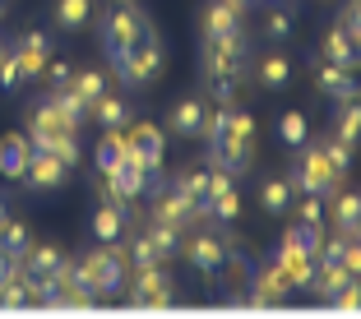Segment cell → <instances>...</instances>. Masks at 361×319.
<instances>
[{
	"label": "cell",
	"instance_id": "6da1fadb",
	"mask_svg": "<svg viewBox=\"0 0 361 319\" xmlns=\"http://www.w3.org/2000/svg\"><path fill=\"white\" fill-rule=\"evenodd\" d=\"M209 149L223 171L245 176L250 171V153H255V120H250V111H232L227 106V125L218 130V139H213Z\"/></svg>",
	"mask_w": 361,
	"mask_h": 319
},
{
	"label": "cell",
	"instance_id": "7a4b0ae2",
	"mask_svg": "<svg viewBox=\"0 0 361 319\" xmlns=\"http://www.w3.org/2000/svg\"><path fill=\"white\" fill-rule=\"evenodd\" d=\"M79 277H84V287L93 292L97 301L121 296V282H126V250H116V241L88 250V255L79 259Z\"/></svg>",
	"mask_w": 361,
	"mask_h": 319
},
{
	"label": "cell",
	"instance_id": "3957f363",
	"mask_svg": "<svg viewBox=\"0 0 361 319\" xmlns=\"http://www.w3.org/2000/svg\"><path fill=\"white\" fill-rule=\"evenodd\" d=\"M301 158H297V167H292V176H287V185H292V194H338V176H334V167H329V158H324V149L319 144H301Z\"/></svg>",
	"mask_w": 361,
	"mask_h": 319
},
{
	"label": "cell",
	"instance_id": "277c9868",
	"mask_svg": "<svg viewBox=\"0 0 361 319\" xmlns=\"http://www.w3.org/2000/svg\"><path fill=\"white\" fill-rule=\"evenodd\" d=\"M149 32V19L139 10H130V5H121V10H111L102 19V46H106V61H111V70L121 65V56L130 51V46L139 42Z\"/></svg>",
	"mask_w": 361,
	"mask_h": 319
},
{
	"label": "cell",
	"instance_id": "5b68a950",
	"mask_svg": "<svg viewBox=\"0 0 361 319\" xmlns=\"http://www.w3.org/2000/svg\"><path fill=\"white\" fill-rule=\"evenodd\" d=\"M116 75H121V84H130V88H144V84H153V79L162 75V42L153 37V28L121 56Z\"/></svg>",
	"mask_w": 361,
	"mask_h": 319
},
{
	"label": "cell",
	"instance_id": "8992f818",
	"mask_svg": "<svg viewBox=\"0 0 361 319\" xmlns=\"http://www.w3.org/2000/svg\"><path fill=\"white\" fill-rule=\"evenodd\" d=\"M130 306H139V310H162V306H171V277L162 273L158 264H149V268H135V277H130Z\"/></svg>",
	"mask_w": 361,
	"mask_h": 319
},
{
	"label": "cell",
	"instance_id": "52a82bcc",
	"mask_svg": "<svg viewBox=\"0 0 361 319\" xmlns=\"http://www.w3.org/2000/svg\"><path fill=\"white\" fill-rule=\"evenodd\" d=\"M162 153H167L162 130L158 125H135L126 135V158H121V162H135L139 171H158L162 167Z\"/></svg>",
	"mask_w": 361,
	"mask_h": 319
},
{
	"label": "cell",
	"instance_id": "ba28073f",
	"mask_svg": "<svg viewBox=\"0 0 361 319\" xmlns=\"http://www.w3.org/2000/svg\"><path fill=\"white\" fill-rule=\"evenodd\" d=\"M287 292H292L287 273L274 264V259H269V264L255 273V287H250V296H245V301H250V310H269V306H283Z\"/></svg>",
	"mask_w": 361,
	"mask_h": 319
},
{
	"label": "cell",
	"instance_id": "9c48e42d",
	"mask_svg": "<svg viewBox=\"0 0 361 319\" xmlns=\"http://www.w3.org/2000/svg\"><path fill=\"white\" fill-rule=\"evenodd\" d=\"M180 255L190 259V264L200 268V273H209V277H213V273H223V264H227V245L218 241L213 232H200L195 241L180 245Z\"/></svg>",
	"mask_w": 361,
	"mask_h": 319
},
{
	"label": "cell",
	"instance_id": "30bf717a",
	"mask_svg": "<svg viewBox=\"0 0 361 319\" xmlns=\"http://www.w3.org/2000/svg\"><path fill=\"white\" fill-rule=\"evenodd\" d=\"M153 223H167V227H195V204L176 190H158L153 194Z\"/></svg>",
	"mask_w": 361,
	"mask_h": 319
},
{
	"label": "cell",
	"instance_id": "8fae6325",
	"mask_svg": "<svg viewBox=\"0 0 361 319\" xmlns=\"http://www.w3.org/2000/svg\"><path fill=\"white\" fill-rule=\"evenodd\" d=\"M23 181H28L32 190H56V185L70 181V167H65L61 158H51V153H32V158H28V171H23Z\"/></svg>",
	"mask_w": 361,
	"mask_h": 319
},
{
	"label": "cell",
	"instance_id": "7c38bea8",
	"mask_svg": "<svg viewBox=\"0 0 361 319\" xmlns=\"http://www.w3.org/2000/svg\"><path fill=\"white\" fill-rule=\"evenodd\" d=\"M14 56H19L23 79H42V75H47V56H51V42H47V32H23L19 46H14Z\"/></svg>",
	"mask_w": 361,
	"mask_h": 319
},
{
	"label": "cell",
	"instance_id": "4fadbf2b",
	"mask_svg": "<svg viewBox=\"0 0 361 319\" xmlns=\"http://www.w3.org/2000/svg\"><path fill=\"white\" fill-rule=\"evenodd\" d=\"M144 181H149V171H139L135 162H121L116 171H106V199L111 204L139 199V194H144Z\"/></svg>",
	"mask_w": 361,
	"mask_h": 319
},
{
	"label": "cell",
	"instance_id": "5bb4252c",
	"mask_svg": "<svg viewBox=\"0 0 361 319\" xmlns=\"http://www.w3.org/2000/svg\"><path fill=\"white\" fill-rule=\"evenodd\" d=\"M28 158H32L28 135H5V139H0V176H10V181H23V171H28Z\"/></svg>",
	"mask_w": 361,
	"mask_h": 319
},
{
	"label": "cell",
	"instance_id": "9a60e30c",
	"mask_svg": "<svg viewBox=\"0 0 361 319\" xmlns=\"http://www.w3.org/2000/svg\"><path fill=\"white\" fill-rule=\"evenodd\" d=\"M274 264L287 273L292 287H310V277H315V259L301 255V250H292V245H283V241H278V250H274Z\"/></svg>",
	"mask_w": 361,
	"mask_h": 319
},
{
	"label": "cell",
	"instance_id": "2e32d148",
	"mask_svg": "<svg viewBox=\"0 0 361 319\" xmlns=\"http://www.w3.org/2000/svg\"><path fill=\"white\" fill-rule=\"evenodd\" d=\"M319 88H324L334 102H352V97H361V84L352 79V70L329 65V61H324V70H319Z\"/></svg>",
	"mask_w": 361,
	"mask_h": 319
},
{
	"label": "cell",
	"instance_id": "e0dca14e",
	"mask_svg": "<svg viewBox=\"0 0 361 319\" xmlns=\"http://www.w3.org/2000/svg\"><path fill=\"white\" fill-rule=\"evenodd\" d=\"M227 32H241V10H232L227 0H213L204 10V37H227Z\"/></svg>",
	"mask_w": 361,
	"mask_h": 319
},
{
	"label": "cell",
	"instance_id": "ac0fdd59",
	"mask_svg": "<svg viewBox=\"0 0 361 319\" xmlns=\"http://www.w3.org/2000/svg\"><path fill=\"white\" fill-rule=\"evenodd\" d=\"M171 130H176L180 139H195L204 130V102L200 97H180L176 106H171Z\"/></svg>",
	"mask_w": 361,
	"mask_h": 319
},
{
	"label": "cell",
	"instance_id": "d6986e66",
	"mask_svg": "<svg viewBox=\"0 0 361 319\" xmlns=\"http://www.w3.org/2000/svg\"><path fill=\"white\" fill-rule=\"evenodd\" d=\"M348 277H352V273H348L343 264H319V268H315V277H310V292H315V296L329 306V301L338 296L343 287H348Z\"/></svg>",
	"mask_w": 361,
	"mask_h": 319
},
{
	"label": "cell",
	"instance_id": "ffe728a7",
	"mask_svg": "<svg viewBox=\"0 0 361 319\" xmlns=\"http://www.w3.org/2000/svg\"><path fill=\"white\" fill-rule=\"evenodd\" d=\"M121 227H126V208L106 199L102 208L93 213V236H97L102 245H111V241H121Z\"/></svg>",
	"mask_w": 361,
	"mask_h": 319
},
{
	"label": "cell",
	"instance_id": "44dd1931",
	"mask_svg": "<svg viewBox=\"0 0 361 319\" xmlns=\"http://www.w3.org/2000/svg\"><path fill=\"white\" fill-rule=\"evenodd\" d=\"M47 102H51L56 111L65 116V125H70V130H79V125H84L88 106H84V102L75 97V88H47Z\"/></svg>",
	"mask_w": 361,
	"mask_h": 319
},
{
	"label": "cell",
	"instance_id": "7402d4cb",
	"mask_svg": "<svg viewBox=\"0 0 361 319\" xmlns=\"http://www.w3.org/2000/svg\"><path fill=\"white\" fill-rule=\"evenodd\" d=\"M324 61L343 65V70H357V51H352V37L343 32V23H334L329 37H324Z\"/></svg>",
	"mask_w": 361,
	"mask_h": 319
},
{
	"label": "cell",
	"instance_id": "603a6c76",
	"mask_svg": "<svg viewBox=\"0 0 361 319\" xmlns=\"http://www.w3.org/2000/svg\"><path fill=\"white\" fill-rule=\"evenodd\" d=\"M319 241H324L319 223H301V218L287 227V236H283V245H292V250H301V255H310V259L319 255Z\"/></svg>",
	"mask_w": 361,
	"mask_h": 319
},
{
	"label": "cell",
	"instance_id": "cb8c5ba5",
	"mask_svg": "<svg viewBox=\"0 0 361 319\" xmlns=\"http://www.w3.org/2000/svg\"><path fill=\"white\" fill-rule=\"evenodd\" d=\"M334 135H338L343 144H357L361 139V97L338 102V111H334Z\"/></svg>",
	"mask_w": 361,
	"mask_h": 319
},
{
	"label": "cell",
	"instance_id": "d4e9b609",
	"mask_svg": "<svg viewBox=\"0 0 361 319\" xmlns=\"http://www.w3.org/2000/svg\"><path fill=\"white\" fill-rule=\"evenodd\" d=\"M88 111L97 116V125H102V130H121V125H130V106L121 102V97H111V93H102L93 106H88Z\"/></svg>",
	"mask_w": 361,
	"mask_h": 319
},
{
	"label": "cell",
	"instance_id": "484cf974",
	"mask_svg": "<svg viewBox=\"0 0 361 319\" xmlns=\"http://www.w3.org/2000/svg\"><path fill=\"white\" fill-rule=\"evenodd\" d=\"M93 14V0H56V28L61 32H79Z\"/></svg>",
	"mask_w": 361,
	"mask_h": 319
},
{
	"label": "cell",
	"instance_id": "4316f807",
	"mask_svg": "<svg viewBox=\"0 0 361 319\" xmlns=\"http://www.w3.org/2000/svg\"><path fill=\"white\" fill-rule=\"evenodd\" d=\"M0 255L23 264V255H28V227L23 223H10V218H5V227H0Z\"/></svg>",
	"mask_w": 361,
	"mask_h": 319
},
{
	"label": "cell",
	"instance_id": "83f0119b",
	"mask_svg": "<svg viewBox=\"0 0 361 319\" xmlns=\"http://www.w3.org/2000/svg\"><path fill=\"white\" fill-rule=\"evenodd\" d=\"M93 158H97V171H102V176H106V171H116L121 158H126V135H121V130H106Z\"/></svg>",
	"mask_w": 361,
	"mask_h": 319
},
{
	"label": "cell",
	"instance_id": "f1b7e54d",
	"mask_svg": "<svg viewBox=\"0 0 361 319\" xmlns=\"http://www.w3.org/2000/svg\"><path fill=\"white\" fill-rule=\"evenodd\" d=\"M61 250H51V245H28V255H23V268H28L32 277H51L56 268H61Z\"/></svg>",
	"mask_w": 361,
	"mask_h": 319
},
{
	"label": "cell",
	"instance_id": "f546056e",
	"mask_svg": "<svg viewBox=\"0 0 361 319\" xmlns=\"http://www.w3.org/2000/svg\"><path fill=\"white\" fill-rule=\"evenodd\" d=\"M255 75H259V84H264V88H274V93H278V88L292 84V61H287V56H264Z\"/></svg>",
	"mask_w": 361,
	"mask_h": 319
},
{
	"label": "cell",
	"instance_id": "4dcf8cb0",
	"mask_svg": "<svg viewBox=\"0 0 361 319\" xmlns=\"http://www.w3.org/2000/svg\"><path fill=\"white\" fill-rule=\"evenodd\" d=\"M334 223H338L343 236H352L361 227V194H338L334 199Z\"/></svg>",
	"mask_w": 361,
	"mask_h": 319
},
{
	"label": "cell",
	"instance_id": "1f68e13d",
	"mask_svg": "<svg viewBox=\"0 0 361 319\" xmlns=\"http://www.w3.org/2000/svg\"><path fill=\"white\" fill-rule=\"evenodd\" d=\"M149 241H153V250H158V259H171V255H180L185 232H180V227H167V223H153Z\"/></svg>",
	"mask_w": 361,
	"mask_h": 319
},
{
	"label": "cell",
	"instance_id": "d6a6232c",
	"mask_svg": "<svg viewBox=\"0 0 361 319\" xmlns=\"http://www.w3.org/2000/svg\"><path fill=\"white\" fill-rule=\"evenodd\" d=\"M236 70H241V56L204 46V79H236Z\"/></svg>",
	"mask_w": 361,
	"mask_h": 319
},
{
	"label": "cell",
	"instance_id": "836d02e7",
	"mask_svg": "<svg viewBox=\"0 0 361 319\" xmlns=\"http://www.w3.org/2000/svg\"><path fill=\"white\" fill-rule=\"evenodd\" d=\"M70 88H75V97H79L84 106H93L97 97L106 93V75H97V70H84V75L70 79Z\"/></svg>",
	"mask_w": 361,
	"mask_h": 319
},
{
	"label": "cell",
	"instance_id": "e575fe53",
	"mask_svg": "<svg viewBox=\"0 0 361 319\" xmlns=\"http://www.w3.org/2000/svg\"><path fill=\"white\" fill-rule=\"evenodd\" d=\"M171 190L185 194L190 204H204V194H209V171H180L176 181H171Z\"/></svg>",
	"mask_w": 361,
	"mask_h": 319
},
{
	"label": "cell",
	"instance_id": "d590c367",
	"mask_svg": "<svg viewBox=\"0 0 361 319\" xmlns=\"http://www.w3.org/2000/svg\"><path fill=\"white\" fill-rule=\"evenodd\" d=\"M319 149H324V158H329L334 176H338V181H348V171H352V144H343V139L334 135V139H324Z\"/></svg>",
	"mask_w": 361,
	"mask_h": 319
},
{
	"label": "cell",
	"instance_id": "8d00e7d4",
	"mask_svg": "<svg viewBox=\"0 0 361 319\" xmlns=\"http://www.w3.org/2000/svg\"><path fill=\"white\" fill-rule=\"evenodd\" d=\"M259 199H264V213H287L292 208V185L287 181H264L259 185Z\"/></svg>",
	"mask_w": 361,
	"mask_h": 319
},
{
	"label": "cell",
	"instance_id": "74e56055",
	"mask_svg": "<svg viewBox=\"0 0 361 319\" xmlns=\"http://www.w3.org/2000/svg\"><path fill=\"white\" fill-rule=\"evenodd\" d=\"M278 139H283L287 149H301V144H306V116H301V111H283V120H278Z\"/></svg>",
	"mask_w": 361,
	"mask_h": 319
},
{
	"label": "cell",
	"instance_id": "f35d334b",
	"mask_svg": "<svg viewBox=\"0 0 361 319\" xmlns=\"http://www.w3.org/2000/svg\"><path fill=\"white\" fill-rule=\"evenodd\" d=\"M292 32H297L292 14L287 10H269V19H264V37L269 42H292Z\"/></svg>",
	"mask_w": 361,
	"mask_h": 319
},
{
	"label": "cell",
	"instance_id": "ab89813d",
	"mask_svg": "<svg viewBox=\"0 0 361 319\" xmlns=\"http://www.w3.org/2000/svg\"><path fill=\"white\" fill-rule=\"evenodd\" d=\"M19 84H23L19 56H14V51H0V88H19Z\"/></svg>",
	"mask_w": 361,
	"mask_h": 319
},
{
	"label": "cell",
	"instance_id": "60d3db41",
	"mask_svg": "<svg viewBox=\"0 0 361 319\" xmlns=\"http://www.w3.org/2000/svg\"><path fill=\"white\" fill-rule=\"evenodd\" d=\"M292 199H297L301 223H319L324 218V194H292Z\"/></svg>",
	"mask_w": 361,
	"mask_h": 319
},
{
	"label": "cell",
	"instance_id": "b9f144b4",
	"mask_svg": "<svg viewBox=\"0 0 361 319\" xmlns=\"http://www.w3.org/2000/svg\"><path fill=\"white\" fill-rule=\"evenodd\" d=\"M130 264H135V268H149V264H162V259H158V250H153V241H149V236H144V241H135V245H130Z\"/></svg>",
	"mask_w": 361,
	"mask_h": 319
},
{
	"label": "cell",
	"instance_id": "7bdbcfd3",
	"mask_svg": "<svg viewBox=\"0 0 361 319\" xmlns=\"http://www.w3.org/2000/svg\"><path fill=\"white\" fill-rule=\"evenodd\" d=\"M334 310H361V277H348V287L329 301Z\"/></svg>",
	"mask_w": 361,
	"mask_h": 319
},
{
	"label": "cell",
	"instance_id": "ee69618b",
	"mask_svg": "<svg viewBox=\"0 0 361 319\" xmlns=\"http://www.w3.org/2000/svg\"><path fill=\"white\" fill-rule=\"evenodd\" d=\"M343 268H348L352 277H361V241H357V236H348V250H343Z\"/></svg>",
	"mask_w": 361,
	"mask_h": 319
},
{
	"label": "cell",
	"instance_id": "f6af8a7d",
	"mask_svg": "<svg viewBox=\"0 0 361 319\" xmlns=\"http://www.w3.org/2000/svg\"><path fill=\"white\" fill-rule=\"evenodd\" d=\"M213 97H218V106H232V93H236V79H209Z\"/></svg>",
	"mask_w": 361,
	"mask_h": 319
},
{
	"label": "cell",
	"instance_id": "bcb514c9",
	"mask_svg": "<svg viewBox=\"0 0 361 319\" xmlns=\"http://www.w3.org/2000/svg\"><path fill=\"white\" fill-rule=\"evenodd\" d=\"M338 23H343V28H361V0H348V5H343Z\"/></svg>",
	"mask_w": 361,
	"mask_h": 319
},
{
	"label": "cell",
	"instance_id": "7dc6e473",
	"mask_svg": "<svg viewBox=\"0 0 361 319\" xmlns=\"http://www.w3.org/2000/svg\"><path fill=\"white\" fill-rule=\"evenodd\" d=\"M70 79H75V70H70V65H51V88H70Z\"/></svg>",
	"mask_w": 361,
	"mask_h": 319
},
{
	"label": "cell",
	"instance_id": "c3c4849f",
	"mask_svg": "<svg viewBox=\"0 0 361 319\" xmlns=\"http://www.w3.org/2000/svg\"><path fill=\"white\" fill-rule=\"evenodd\" d=\"M227 5H232V10H245V5H250V0H227Z\"/></svg>",
	"mask_w": 361,
	"mask_h": 319
},
{
	"label": "cell",
	"instance_id": "681fc988",
	"mask_svg": "<svg viewBox=\"0 0 361 319\" xmlns=\"http://www.w3.org/2000/svg\"><path fill=\"white\" fill-rule=\"evenodd\" d=\"M5 218H10V213H5V204H0V227H5Z\"/></svg>",
	"mask_w": 361,
	"mask_h": 319
},
{
	"label": "cell",
	"instance_id": "f907efd6",
	"mask_svg": "<svg viewBox=\"0 0 361 319\" xmlns=\"http://www.w3.org/2000/svg\"><path fill=\"white\" fill-rule=\"evenodd\" d=\"M116 5H135V0H116Z\"/></svg>",
	"mask_w": 361,
	"mask_h": 319
},
{
	"label": "cell",
	"instance_id": "816d5d0a",
	"mask_svg": "<svg viewBox=\"0 0 361 319\" xmlns=\"http://www.w3.org/2000/svg\"><path fill=\"white\" fill-rule=\"evenodd\" d=\"M352 236H357V241H361V227H357V232H352Z\"/></svg>",
	"mask_w": 361,
	"mask_h": 319
},
{
	"label": "cell",
	"instance_id": "f5cc1de1",
	"mask_svg": "<svg viewBox=\"0 0 361 319\" xmlns=\"http://www.w3.org/2000/svg\"><path fill=\"white\" fill-rule=\"evenodd\" d=\"M0 51H5V46H0Z\"/></svg>",
	"mask_w": 361,
	"mask_h": 319
}]
</instances>
